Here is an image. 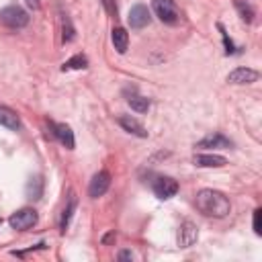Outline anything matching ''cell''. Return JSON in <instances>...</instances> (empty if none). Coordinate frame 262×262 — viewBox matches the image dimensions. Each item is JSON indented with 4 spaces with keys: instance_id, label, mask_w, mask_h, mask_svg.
<instances>
[{
    "instance_id": "obj_18",
    "label": "cell",
    "mask_w": 262,
    "mask_h": 262,
    "mask_svg": "<svg viewBox=\"0 0 262 262\" xmlns=\"http://www.w3.org/2000/svg\"><path fill=\"white\" fill-rule=\"evenodd\" d=\"M127 102H129V106H131L133 111H137V113H147V108H149V100L143 98V96H139V94L129 96Z\"/></svg>"
},
{
    "instance_id": "obj_13",
    "label": "cell",
    "mask_w": 262,
    "mask_h": 262,
    "mask_svg": "<svg viewBox=\"0 0 262 262\" xmlns=\"http://www.w3.org/2000/svg\"><path fill=\"white\" fill-rule=\"evenodd\" d=\"M194 147H231V141L223 133H211L203 137Z\"/></svg>"
},
{
    "instance_id": "obj_19",
    "label": "cell",
    "mask_w": 262,
    "mask_h": 262,
    "mask_svg": "<svg viewBox=\"0 0 262 262\" xmlns=\"http://www.w3.org/2000/svg\"><path fill=\"white\" fill-rule=\"evenodd\" d=\"M235 8H237L239 16H242L246 23H252V20H254V8H252L246 0H235Z\"/></svg>"
},
{
    "instance_id": "obj_21",
    "label": "cell",
    "mask_w": 262,
    "mask_h": 262,
    "mask_svg": "<svg viewBox=\"0 0 262 262\" xmlns=\"http://www.w3.org/2000/svg\"><path fill=\"white\" fill-rule=\"evenodd\" d=\"M217 27H219V31H221V37H223V43H225V53H227V55H229V53H233V51H235V47H233L231 39L227 37V33H225L223 25H217Z\"/></svg>"
},
{
    "instance_id": "obj_22",
    "label": "cell",
    "mask_w": 262,
    "mask_h": 262,
    "mask_svg": "<svg viewBox=\"0 0 262 262\" xmlns=\"http://www.w3.org/2000/svg\"><path fill=\"white\" fill-rule=\"evenodd\" d=\"M254 233L262 235V211L260 209L254 211Z\"/></svg>"
},
{
    "instance_id": "obj_8",
    "label": "cell",
    "mask_w": 262,
    "mask_h": 262,
    "mask_svg": "<svg viewBox=\"0 0 262 262\" xmlns=\"http://www.w3.org/2000/svg\"><path fill=\"white\" fill-rule=\"evenodd\" d=\"M129 25H131V29H143L145 25H149V10H147V6H143V4L131 6V10H129Z\"/></svg>"
},
{
    "instance_id": "obj_20",
    "label": "cell",
    "mask_w": 262,
    "mask_h": 262,
    "mask_svg": "<svg viewBox=\"0 0 262 262\" xmlns=\"http://www.w3.org/2000/svg\"><path fill=\"white\" fill-rule=\"evenodd\" d=\"M72 39H74V29H72L68 14H63V43H70Z\"/></svg>"
},
{
    "instance_id": "obj_2",
    "label": "cell",
    "mask_w": 262,
    "mask_h": 262,
    "mask_svg": "<svg viewBox=\"0 0 262 262\" xmlns=\"http://www.w3.org/2000/svg\"><path fill=\"white\" fill-rule=\"evenodd\" d=\"M156 16L166 25H176L180 20V12L174 4V0H151Z\"/></svg>"
},
{
    "instance_id": "obj_16",
    "label": "cell",
    "mask_w": 262,
    "mask_h": 262,
    "mask_svg": "<svg viewBox=\"0 0 262 262\" xmlns=\"http://www.w3.org/2000/svg\"><path fill=\"white\" fill-rule=\"evenodd\" d=\"M74 209H76V194H74V192H70V196H68V205H66V209H63V213H61V221H59L61 231H66V229H68V223H70V217H72Z\"/></svg>"
},
{
    "instance_id": "obj_6",
    "label": "cell",
    "mask_w": 262,
    "mask_h": 262,
    "mask_svg": "<svg viewBox=\"0 0 262 262\" xmlns=\"http://www.w3.org/2000/svg\"><path fill=\"white\" fill-rule=\"evenodd\" d=\"M108 186H111V174L106 170H100V172H96L92 176L90 186H88V194L92 199H98V196H102L108 190Z\"/></svg>"
},
{
    "instance_id": "obj_3",
    "label": "cell",
    "mask_w": 262,
    "mask_h": 262,
    "mask_svg": "<svg viewBox=\"0 0 262 262\" xmlns=\"http://www.w3.org/2000/svg\"><path fill=\"white\" fill-rule=\"evenodd\" d=\"M0 20L10 29H23L29 23V14L20 6H6L0 12Z\"/></svg>"
},
{
    "instance_id": "obj_11",
    "label": "cell",
    "mask_w": 262,
    "mask_h": 262,
    "mask_svg": "<svg viewBox=\"0 0 262 262\" xmlns=\"http://www.w3.org/2000/svg\"><path fill=\"white\" fill-rule=\"evenodd\" d=\"M119 125H121L125 131H129V133H133V135H137V137H147L145 127H143L137 119H133V117H129V115L119 117Z\"/></svg>"
},
{
    "instance_id": "obj_4",
    "label": "cell",
    "mask_w": 262,
    "mask_h": 262,
    "mask_svg": "<svg viewBox=\"0 0 262 262\" xmlns=\"http://www.w3.org/2000/svg\"><path fill=\"white\" fill-rule=\"evenodd\" d=\"M8 223H10V227H12V229L25 231V229H29V227H33V225L37 223V211H35V209H29V207L18 209L16 213H12V215H10Z\"/></svg>"
},
{
    "instance_id": "obj_10",
    "label": "cell",
    "mask_w": 262,
    "mask_h": 262,
    "mask_svg": "<svg viewBox=\"0 0 262 262\" xmlns=\"http://www.w3.org/2000/svg\"><path fill=\"white\" fill-rule=\"evenodd\" d=\"M192 164L199 168H221L227 164V160L223 156H217V154H196L192 158Z\"/></svg>"
},
{
    "instance_id": "obj_7",
    "label": "cell",
    "mask_w": 262,
    "mask_h": 262,
    "mask_svg": "<svg viewBox=\"0 0 262 262\" xmlns=\"http://www.w3.org/2000/svg\"><path fill=\"white\" fill-rule=\"evenodd\" d=\"M199 239V227L192 221H184L178 229V246L180 248H190Z\"/></svg>"
},
{
    "instance_id": "obj_26",
    "label": "cell",
    "mask_w": 262,
    "mask_h": 262,
    "mask_svg": "<svg viewBox=\"0 0 262 262\" xmlns=\"http://www.w3.org/2000/svg\"><path fill=\"white\" fill-rule=\"evenodd\" d=\"M133 256H131V252H121L119 254V260H131Z\"/></svg>"
},
{
    "instance_id": "obj_17",
    "label": "cell",
    "mask_w": 262,
    "mask_h": 262,
    "mask_svg": "<svg viewBox=\"0 0 262 262\" xmlns=\"http://www.w3.org/2000/svg\"><path fill=\"white\" fill-rule=\"evenodd\" d=\"M84 68H88V57H86V55H82V53L74 55L72 59L63 61V66H61V70H63V72H68V70H84Z\"/></svg>"
},
{
    "instance_id": "obj_9",
    "label": "cell",
    "mask_w": 262,
    "mask_h": 262,
    "mask_svg": "<svg viewBox=\"0 0 262 262\" xmlns=\"http://www.w3.org/2000/svg\"><path fill=\"white\" fill-rule=\"evenodd\" d=\"M258 80V72L252 68H235L233 72L227 74L229 84H252Z\"/></svg>"
},
{
    "instance_id": "obj_14",
    "label": "cell",
    "mask_w": 262,
    "mask_h": 262,
    "mask_svg": "<svg viewBox=\"0 0 262 262\" xmlns=\"http://www.w3.org/2000/svg\"><path fill=\"white\" fill-rule=\"evenodd\" d=\"M111 39H113V45L119 53H125L127 51V45H129V35L123 27H115L113 33H111Z\"/></svg>"
},
{
    "instance_id": "obj_24",
    "label": "cell",
    "mask_w": 262,
    "mask_h": 262,
    "mask_svg": "<svg viewBox=\"0 0 262 262\" xmlns=\"http://www.w3.org/2000/svg\"><path fill=\"white\" fill-rule=\"evenodd\" d=\"M113 239H115V231H111V233H108V235H104V237H102V244H104V246H106V244H111V242H113Z\"/></svg>"
},
{
    "instance_id": "obj_1",
    "label": "cell",
    "mask_w": 262,
    "mask_h": 262,
    "mask_svg": "<svg viewBox=\"0 0 262 262\" xmlns=\"http://www.w3.org/2000/svg\"><path fill=\"white\" fill-rule=\"evenodd\" d=\"M196 209L207 215V217H225L229 215L231 211V205H229V199L219 192V190H213V188H203L196 192Z\"/></svg>"
},
{
    "instance_id": "obj_12",
    "label": "cell",
    "mask_w": 262,
    "mask_h": 262,
    "mask_svg": "<svg viewBox=\"0 0 262 262\" xmlns=\"http://www.w3.org/2000/svg\"><path fill=\"white\" fill-rule=\"evenodd\" d=\"M53 133H55V137L59 139V143L61 145H66L68 149H74V131H72V127L70 125H66V123H59V125H53Z\"/></svg>"
},
{
    "instance_id": "obj_23",
    "label": "cell",
    "mask_w": 262,
    "mask_h": 262,
    "mask_svg": "<svg viewBox=\"0 0 262 262\" xmlns=\"http://www.w3.org/2000/svg\"><path fill=\"white\" fill-rule=\"evenodd\" d=\"M102 4H104L106 12H108L111 16H117V4H115V0H102Z\"/></svg>"
},
{
    "instance_id": "obj_5",
    "label": "cell",
    "mask_w": 262,
    "mask_h": 262,
    "mask_svg": "<svg viewBox=\"0 0 262 262\" xmlns=\"http://www.w3.org/2000/svg\"><path fill=\"white\" fill-rule=\"evenodd\" d=\"M154 194L158 199H172L176 192H178V182L170 176H160L154 180Z\"/></svg>"
},
{
    "instance_id": "obj_15",
    "label": "cell",
    "mask_w": 262,
    "mask_h": 262,
    "mask_svg": "<svg viewBox=\"0 0 262 262\" xmlns=\"http://www.w3.org/2000/svg\"><path fill=\"white\" fill-rule=\"evenodd\" d=\"M0 125H4L6 129H18L20 121L16 117V113L8 106H0Z\"/></svg>"
},
{
    "instance_id": "obj_25",
    "label": "cell",
    "mask_w": 262,
    "mask_h": 262,
    "mask_svg": "<svg viewBox=\"0 0 262 262\" xmlns=\"http://www.w3.org/2000/svg\"><path fill=\"white\" fill-rule=\"evenodd\" d=\"M25 2H27L31 8H35V10H39V6H41V2H39V0H25Z\"/></svg>"
}]
</instances>
